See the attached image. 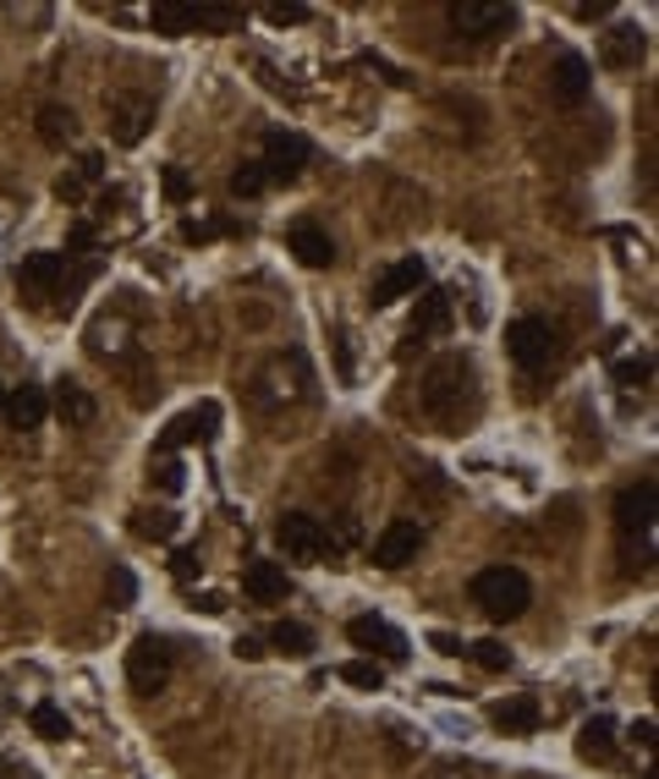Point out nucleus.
Masks as SVG:
<instances>
[{"label":"nucleus","mask_w":659,"mask_h":779,"mask_svg":"<svg viewBox=\"0 0 659 779\" xmlns=\"http://www.w3.org/2000/svg\"><path fill=\"white\" fill-rule=\"evenodd\" d=\"M473 604L489 615V620H517L528 604H533V582L517 571V566H489L473 577Z\"/></svg>","instance_id":"1"},{"label":"nucleus","mask_w":659,"mask_h":779,"mask_svg":"<svg viewBox=\"0 0 659 779\" xmlns=\"http://www.w3.org/2000/svg\"><path fill=\"white\" fill-rule=\"evenodd\" d=\"M231 653H236V659H264L269 648H264V637H236V642H231Z\"/></svg>","instance_id":"44"},{"label":"nucleus","mask_w":659,"mask_h":779,"mask_svg":"<svg viewBox=\"0 0 659 779\" xmlns=\"http://www.w3.org/2000/svg\"><path fill=\"white\" fill-rule=\"evenodd\" d=\"M0 407H7V384H0Z\"/></svg>","instance_id":"48"},{"label":"nucleus","mask_w":659,"mask_h":779,"mask_svg":"<svg viewBox=\"0 0 659 779\" xmlns=\"http://www.w3.org/2000/svg\"><path fill=\"white\" fill-rule=\"evenodd\" d=\"M220 434V407L215 402H198L193 412H182V418H171L165 423V434H160V456H171L176 445H209Z\"/></svg>","instance_id":"9"},{"label":"nucleus","mask_w":659,"mask_h":779,"mask_svg":"<svg viewBox=\"0 0 659 779\" xmlns=\"http://www.w3.org/2000/svg\"><path fill=\"white\" fill-rule=\"evenodd\" d=\"M149 23H154V34H165V39L198 34V28H193V7H182V0H160V7L149 12Z\"/></svg>","instance_id":"25"},{"label":"nucleus","mask_w":659,"mask_h":779,"mask_svg":"<svg viewBox=\"0 0 659 779\" xmlns=\"http://www.w3.org/2000/svg\"><path fill=\"white\" fill-rule=\"evenodd\" d=\"M127 681H132V691H143V697L165 691V681H171V642L154 637V631H143V637L127 648Z\"/></svg>","instance_id":"4"},{"label":"nucleus","mask_w":659,"mask_h":779,"mask_svg":"<svg viewBox=\"0 0 659 779\" xmlns=\"http://www.w3.org/2000/svg\"><path fill=\"white\" fill-rule=\"evenodd\" d=\"M171 571H176V582H193V577L204 571V560H198L193 549H176V555H171Z\"/></svg>","instance_id":"39"},{"label":"nucleus","mask_w":659,"mask_h":779,"mask_svg":"<svg viewBox=\"0 0 659 779\" xmlns=\"http://www.w3.org/2000/svg\"><path fill=\"white\" fill-rule=\"evenodd\" d=\"M149 121H154V105H149L143 94H122V100H111V138H116L122 149L143 143Z\"/></svg>","instance_id":"14"},{"label":"nucleus","mask_w":659,"mask_h":779,"mask_svg":"<svg viewBox=\"0 0 659 779\" xmlns=\"http://www.w3.org/2000/svg\"><path fill=\"white\" fill-rule=\"evenodd\" d=\"M67 247H72V253H89V247H94V225H89V220H78V225L67 231Z\"/></svg>","instance_id":"42"},{"label":"nucleus","mask_w":659,"mask_h":779,"mask_svg":"<svg viewBox=\"0 0 659 779\" xmlns=\"http://www.w3.org/2000/svg\"><path fill=\"white\" fill-rule=\"evenodd\" d=\"M308 18H313V12L297 7V0H286V7L275 0V7H264V23H275V28H291V23H308Z\"/></svg>","instance_id":"36"},{"label":"nucleus","mask_w":659,"mask_h":779,"mask_svg":"<svg viewBox=\"0 0 659 779\" xmlns=\"http://www.w3.org/2000/svg\"><path fill=\"white\" fill-rule=\"evenodd\" d=\"M550 89H555V100H560V105H582V100H588V89H593V67H588L577 50H566V56L555 61Z\"/></svg>","instance_id":"16"},{"label":"nucleus","mask_w":659,"mask_h":779,"mask_svg":"<svg viewBox=\"0 0 659 779\" xmlns=\"http://www.w3.org/2000/svg\"><path fill=\"white\" fill-rule=\"evenodd\" d=\"M286 247L297 253L302 269H330V264H336V242H330L313 220H297V225L286 231Z\"/></svg>","instance_id":"15"},{"label":"nucleus","mask_w":659,"mask_h":779,"mask_svg":"<svg viewBox=\"0 0 659 779\" xmlns=\"http://www.w3.org/2000/svg\"><path fill=\"white\" fill-rule=\"evenodd\" d=\"M220 231H236L231 220H187L182 225V242H209V236H220Z\"/></svg>","instance_id":"38"},{"label":"nucleus","mask_w":659,"mask_h":779,"mask_svg":"<svg viewBox=\"0 0 659 779\" xmlns=\"http://www.w3.org/2000/svg\"><path fill=\"white\" fill-rule=\"evenodd\" d=\"M149 484H154L160 495H182V489H187V467H182L176 456H154V462H149Z\"/></svg>","instance_id":"30"},{"label":"nucleus","mask_w":659,"mask_h":779,"mask_svg":"<svg viewBox=\"0 0 659 779\" xmlns=\"http://www.w3.org/2000/svg\"><path fill=\"white\" fill-rule=\"evenodd\" d=\"M193 28H198V34H236V28H242V12H236V7H193Z\"/></svg>","instance_id":"29"},{"label":"nucleus","mask_w":659,"mask_h":779,"mask_svg":"<svg viewBox=\"0 0 659 779\" xmlns=\"http://www.w3.org/2000/svg\"><path fill=\"white\" fill-rule=\"evenodd\" d=\"M56 412H61L67 423H78V429H83V423H94V412H100V407H94V396H89L83 384L61 379V390H56Z\"/></svg>","instance_id":"23"},{"label":"nucleus","mask_w":659,"mask_h":779,"mask_svg":"<svg viewBox=\"0 0 659 779\" xmlns=\"http://www.w3.org/2000/svg\"><path fill=\"white\" fill-rule=\"evenodd\" d=\"M198 609H204V615H220V609H226V598H220V593H204V598H198Z\"/></svg>","instance_id":"46"},{"label":"nucleus","mask_w":659,"mask_h":779,"mask_svg":"<svg viewBox=\"0 0 659 779\" xmlns=\"http://www.w3.org/2000/svg\"><path fill=\"white\" fill-rule=\"evenodd\" d=\"M342 681L358 686V691H380V686H385V670H380V659H347V664H342Z\"/></svg>","instance_id":"32"},{"label":"nucleus","mask_w":659,"mask_h":779,"mask_svg":"<svg viewBox=\"0 0 659 779\" xmlns=\"http://www.w3.org/2000/svg\"><path fill=\"white\" fill-rule=\"evenodd\" d=\"M473 396V362L467 357H440L424 373V412L429 418H462V402Z\"/></svg>","instance_id":"2"},{"label":"nucleus","mask_w":659,"mask_h":779,"mask_svg":"<svg viewBox=\"0 0 659 779\" xmlns=\"http://www.w3.org/2000/svg\"><path fill=\"white\" fill-rule=\"evenodd\" d=\"M269 648L286 653V659H308V653H313V631L297 626V620H280V626L269 631Z\"/></svg>","instance_id":"26"},{"label":"nucleus","mask_w":659,"mask_h":779,"mask_svg":"<svg viewBox=\"0 0 659 779\" xmlns=\"http://www.w3.org/2000/svg\"><path fill=\"white\" fill-rule=\"evenodd\" d=\"M100 176H105V154H83V160H78V182L89 187V182H100Z\"/></svg>","instance_id":"40"},{"label":"nucleus","mask_w":659,"mask_h":779,"mask_svg":"<svg viewBox=\"0 0 659 779\" xmlns=\"http://www.w3.org/2000/svg\"><path fill=\"white\" fill-rule=\"evenodd\" d=\"M648 373H654V357H648V351H637V357H621V362L610 368V379H615L621 390H637V384H648Z\"/></svg>","instance_id":"34"},{"label":"nucleus","mask_w":659,"mask_h":779,"mask_svg":"<svg viewBox=\"0 0 659 779\" xmlns=\"http://www.w3.org/2000/svg\"><path fill=\"white\" fill-rule=\"evenodd\" d=\"M264 187H269V176H264L258 160H242V165L231 171V198H258Z\"/></svg>","instance_id":"33"},{"label":"nucleus","mask_w":659,"mask_h":779,"mask_svg":"<svg viewBox=\"0 0 659 779\" xmlns=\"http://www.w3.org/2000/svg\"><path fill=\"white\" fill-rule=\"evenodd\" d=\"M654 478H637L632 489H621V500H615V527L626 533V538H643V549H648V538H654Z\"/></svg>","instance_id":"10"},{"label":"nucleus","mask_w":659,"mask_h":779,"mask_svg":"<svg viewBox=\"0 0 659 779\" xmlns=\"http://www.w3.org/2000/svg\"><path fill=\"white\" fill-rule=\"evenodd\" d=\"M577 757H582V763H610V757H615V719H610V713L582 719V730H577Z\"/></svg>","instance_id":"18"},{"label":"nucleus","mask_w":659,"mask_h":779,"mask_svg":"<svg viewBox=\"0 0 659 779\" xmlns=\"http://www.w3.org/2000/svg\"><path fill=\"white\" fill-rule=\"evenodd\" d=\"M643 50H648V39H643V28H632V23H615L610 34H604V67H637L643 61Z\"/></svg>","instance_id":"20"},{"label":"nucleus","mask_w":659,"mask_h":779,"mask_svg":"<svg viewBox=\"0 0 659 779\" xmlns=\"http://www.w3.org/2000/svg\"><path fill=\"white\" fill-rule=\"evenodd\" d=\"M467 659H473L478 670H489V675L511 670V648H506V642H495V637H484V642H467Z\"/></svg>","instance_id":"31"},{"label":"nucleus","mask_w":659,"mask_h":779,"mask_svg":"<svg viewBox=\"0 0 659 779\" xmlns=\"http://www.w3.org/2000/svg\"><path fill=\"white\" fill-rule=\"evenodd\" d=\"M242 593H247L253 604H280V598L291 593V577H286L275 560H253V566L242 571Z\"/></svg>","instance_id":"17"},{"label":"nucleus","mask_w":659,"mask_h":779,"mask_svg":"<svg viewBox=\"0 0 659 779\" xmlns=\"http://www.w3.org/2000/svg\"><path fill=\"white\" fill-rule=\"evenodd\" d=\"M61 280H67V253H28L18 264V291L34 307H45L50 297H61Z\"/></svg>","instance_id":"5"},{"label":"nucleus","mask_w":659,"mask_h":779,"mask_svg":"<svg viewBox=\"0 0 659 779\" xmlns=\"http://www.w3.org/2000/svg\"><path fill=\"white\" fill-rule=\"evenodd\" d=\"M517 23V12L511 7H495V0H456L451 7V28L462 34V39H495V34H506Z\"/></svg>","instance_id":"7"},{"label":"nucleus","mask_w":659,"mask_h":779,"mask_svg":"<svg viewBox=\"0 0 659 779\" xmlns=\"http://www.w3.org/2000/svg\"><path fill=\"white\" fill-rule=\"evenodd\" d=\"M105 598H111V609H132L138 582H132V571H127V566H111V577H105Z\"/></svg>","instance_id":"35"},{"label":"nucleus","mask_w":659,"mask_h":779,"mask_svg":"<svg viewBox=\"0 0 659 779\" xmlns=\"http://www.w3.org/2000/svg\"><path fill=\"white\" fill-rule=\"evenodd\" d=\"M72 132H78V116H72L67 105H45V111H39V138H45L50 149H61Z\"/></svg>","instance_id":"27"},{"label":"nucleus","mask_w":659,"mask_h":779,"mask_svg":"<svg viewBox=\"0 0 659 779\" xmlns=\"http://www.w3.org/2000/svg\"><path fill=\"white\" fill-rule=\"evenodd\" d=\"M28 724H34V735H45V741H67V735H72V719H67V708H56V702H34Z\"/></svg>","instance_id":"28"},{"label":"nucleus","mask_w":659,"mask_h":779,"mask_svg":"<svg viewBox=\"0 0 659 779\" xmlns=\"http://www.w3.org/2000/svg\"><path fill=\"white\" fill-rule=\"evenodd\" d=\"M264 176L269 182H297L302 176V165H308V143L297 138V132H269V143H264Z\"/></svg>","instance_id":"13"},{"label":"nucleus","mask_w":659,"mask_h":779,"mask_svg":"<svg viewBox=\"0 0 659 779\" xmlns=\"http://www.w3.org/2000/svg\"><path fill=\"white\" fill-rule=\"evenodd\" d=\"M506 351L517 368H544L555 357V329L544 318H511L506 324Z\"/></svg>","instance_id":"6"},{"label":"nucleus","mask_w":659,"mask_h":779,"mask_svg":"<svg viewBox=\"0 0 659 779\" xmlns=\"http://www.w3.org/2000/svg\"><path fill=\"white\" fill-rule=\"evenodd\" d=\"M56 198H61V204H78V198H83V182H78V171L56 176Z\"/></svg>","instance_id":"41"},{"label":"nucleus","mask_w":659,"mask_h":779,"mask_svg":"<svg viewBox=\"0 0 659 779\" xmlns=\"http://www.w3.org/2000/svg\"><path fill=\"white\" fill-rule=\"evenodd\" d=\"M7 418H12V429H39L50 418V396H45L39 384H23V390H12V396H7Z\"/></svg>","instance_id":"19"},{"label":"nucleus","mask_w":659,"mask_h":779,"mask_svg":"<svg viewBox=\"0 0 659 779\" xmlns=\"http://www.w3.org/2000/svg\"><path fill=\"white\" fill-rule=\"evenodd\" d=\"M347 637H352L363 653H380V659H396V664L407 659V637H402L385 615H358V620L347 626Z\"/></svg>","instance_id":"12"},{"label":"nucleus","mask_w":659,"mask_h":779,"mask_svg":"<svg viewBox=\"0 0 659 779\" xmlns=\"http://www.w3.org/2000/svg\"><path fill=\"white\" fill-rule=\"evenodd\" d=\"M632 741H637V746H643V752H648V746H654V719H648V713H643V719H637V724H632Z\"/></svg>","instance_id":"45"},{"label":"nucleus","mask_w":659,"mask_h":779,"mask_svg":"<svg viewBox=\"0 0 659 779\" xmlns=\"http://www.w3.org/2000/svg\"><path fill=\"white\" fill-rule=\"evenodd\" d=\"M424 280H429V264L413 253V258H402V264H391V269H380V275L369 280V302H374V307H391V302H402V297H418Z\"/></svg>","instance_id":"8"},{"label":"nucleus","mask_w":659,"mask_h":779,"mask_svg":"<svg viewBox=\"0 0 659 779\" xmlns=\"http://www.w3.org/2000/svg\"><path fill=\"white\" fill-rule=\"evenodd\" d=\"M160 182H165V198H171V204H187V198H193V182H187V171H182V165H165V176H160Z\"/></svg>","instance_id":"37"},{"label":"nucleus","mask_w":659,"mask_h":779,"mask_svg":"<svg viewBox=\"0 0 659 779\" xmlns=\"http://www.w3.org/2000/svg\"><path fill=\"white\" fill-rule=\"evenodd\" d=\"M176 527H182V516H176V511H165V505H143V511H132V533H138V538L165 544V538H176Z\"/></svg>","instance_id":"24"},{"label":"nucleus","mask_w":659,"mask_h":779,"mask_svg":"<svg viewBox=\"0 0 659 779\" xmlns=\"http://www.w3.org/2000/svg\"><path fill=\"white\" fill-rule=\"evenodd\" d=\"M489 719H495L506 735H533V730H539V702H533V697H506V702L489 708Z\"/></svg>","instance_id":"22"},{"label":"nucleus","mask_w":659,"mask_h":779,"mask_svg":"<svg viewBox=\"0 0 659 779\" xmlns=\"http://www.w3.org/2000/svg\"><path fill=\"white\" fill-rule=\"evenodd\" d=\"M446 329H451V297L424 291L418 307H413V340H429V335H446Z\"/></svg>","instance_id":"21"},{"label":"nucleus","mask_w":659,"mask_h":779,"mask_svg":"<svg viewBox=\"0 0 659 779\" xmlns=\"http://www.w3.org/2000/svg\"><path fill=\"white\" fill-rule=\"evenodd\" d=\"M275 544H280V555H286V560L319 566V560H324V549H330V527H324L319 516H308V511H286V516L275 522Z\"/></svg>","instance_id":"3"},{"label":"nucleus","mask_w":659,"mask_h":779,"mask_svg":"<svg viewBox=\"0 0 659 779\" xmlns=\"http://www.w3.org/2000/svg\"><path fill=\"white\" fill-rule=\"evenodd\" d=\"M418 549H424V527H418V522H391V527L374 538V566L402 571V566L418 560Z\"/></svg>","instance_id":"11"},{"label":"nucleus","mask_w":659,"mask_h":779,"mask_svg":"<svg viewBox=\"0 0 659 779\" xmlns=\"http://www.w3.org/2000/svg\"><path fill=\"white\" fill-rule=\"evenodd\" d=\"M429 648H435V653H446V659H462V653H467V642H456L451 631H435V637H429Z\"/></svg>","instance_id":"43"},{"label":"nucleus","mask_w":659,"mask_h":779,"mask_svg":"<svg viewBox=\"0 0 659 779\" xmlns=\"http://www.w3.org/2000/svg\"><path fill=\"white\" fill-rule=\"evenodd\" d=\"M571 12H577V18H604L610 7H604V0H593V7H588V0H582V7H571Z\"/></svg>","instance_id":"47"}]
</instances>
